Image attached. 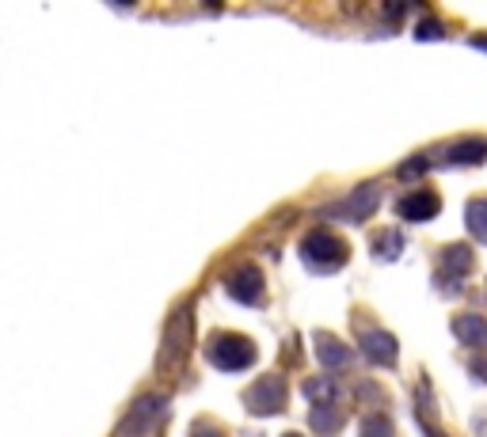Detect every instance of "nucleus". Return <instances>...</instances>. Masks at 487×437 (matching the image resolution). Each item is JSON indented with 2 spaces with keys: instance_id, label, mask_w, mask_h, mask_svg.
<instances>
[{
  "instance_id": "a211bd4d",
  "label": "nucleus",
  "mask_w": 487,
  "mask_h": 437,
  "mask_svg": "<svg viewBox=\"0 0 487 437\" xmlns=\"http://www.w3.org/2000/svg\"><path fill=\"white\" fill-rule=\"evenodd\" d=\"M472 377L476 381H487V361H472Z\"/></svg>"
},
{
  "instance_id": "423d86ee",
  "label": "nucleus",
  "mask_w": 487,
  "mask_h": 437,
  "mask_svg": "<svg viewBox=\"0 0 487 437\" xmlns=\"http://www.w3.org/2000/svg\"><path fill=\"white\" fill-rule=\"evenodd\" d=\"M377 187H358L347 202H339V206H331L324 217H339V221H362V217H370L373 213V206H377Z\"/></svg>"
},
{
  "instance_id": "7ed1b4c3",
  "label": "nucleus",
  "mask_w": 487,
  "mask_h": 437,
  "mask_svg": "<svg viewBox=\"0 0 487 437\" xmlns=\"http://www.w3.org/2000/svg\"><path fill=\"white\" fill-rule=\"evenodd\" d=\"M244 407L251 414H274V411H282L286 407V381L282 377H259L256 384H251L244 391Z\"/></svg>"
},
{
  "instance_id": "9d476101",
  "label": "nucleus",
  "mask_w": 487,
  "mask_h": 437,
  "mask_svg": "<svg viewBox=\"0 0 487 437\" xmlns=\"http://www.w3.org/2000/svg\"><path fill=\"white\" fill-rule=\"evenodd\" d=\"M316 358H320L324 369H331V373H339V369H347L350 365V350L331 339V335H316Z\"/></svg>"
},
{
  "instance_id": "6e6552de",
  "label": "nucleus",
  "mask_w": 487,
  "mask_h": 437,
  "mask_svg": "<svg viewBox=\"0 0 487 437\" xmlns=\"http://www.w3.org/2000/svg\"><path fill=\"white\" fill-rule=\"evenodd\" d=\"M480 160H487V141H457L438 148L431 164H480Z\"/></svg>"
},
{
  "instance_id": "1a4fd4ad",
  "label": "nucleus",
  "mask_w": 487,
  "mask_h": 437,
  "mask_svg": "<svg viewBox=\"0 0 487 437\" xmlns=\"http://www.w3.org/2000/svg\"><path fill=\"white\" fill-rule=\"evenodd\" d=\"M362 354L373 365H392L396 361V339L389 331H362Z\"/></svg>"
},
{
  "instance_id": "4468645a",
  "label": "nucleus",
  "mask_w": 487,
  "mask_h": 437,
  "mask_svg": "<svg viewBox=\"0 0 487 437\" xmlns=\"http://www.w3.org/2000/svg\"><path fill=\"white\" fill-rule=\"evenodd\" d=\"M305 396L312 400V407H335L339 388L331 381H305Z\"/></svg>"
},
{
  "instance_id": "f257e3e1",
  "label": "nucleus",
  "mask_w": 487,
  "mask_h": 437,
  "mask_svg": "<svg viewBox=\"0 0 487 437\" xmlns=\"http://www.w3.org/2000/svg\"><path fill=\"white\" fill-rule=\"evenodd\" d=\"M301 259L316 274H328V270L343 267V262L350 259V248H347V239L335 236L331 229H316V232H309L301 239Z\"/></svg>"
},
{
  "instance_id": "2eb2a0df",
  "label": "nucleus",
  "mask_w": 487,
  "mask_h": 437,
  "mask_svg": "<svg viewBox=\"0 0 487 437\" xmlns=\"http://www.w3.org/2000/svg\"><path fill=\"white\" fill-rule=\"evenodd\" d=\"M400 251H404V236H400L396 229L380 232V236L373 239V255H377V259H396Z\"/></svg>"
},
{
  "instance_id": "f03ea898",
  "label": "nucleus",
  "mask_w": 487,
  "mask_h": 437,
  "mask_svg": "<svg viewBox=\"0 0 487 437\" xmlns=\"http://www.w3.org/2000/svg\"><path fill=\"white\" fill-rule=\"evenodd\" d=\"M206 361L225 369V373H237V369H248L256 361V342L240 335H214L206 342Z\"/></svg>"
},
{
  "instance_id": "9b49d317",
  "label": "nucleus",
  "mask_w": 487,
  "mask_h": 437,
  "mask_svg": "<svg viewBox=\"0 0 487 437\" xmlns=\"http://www.w3.org/2000/svg\"><path fill=\"white\" fill-rule=\"evenodd\" d=\"M453 335L464 346H487V320L483 316H457L453 320Z\"/></svg>"
},
{
  "instance_id": "f8f14e48",
  "label": "nucleus",
  "mask_w": 487,
  "mask_h": 437,
  "mask_svg": "<svg viewBox=\"0 0 487 437\" xmlns=\"http://www.w3.org/2000/svg\"><path fill=\"white\" fill-rule=\"evenodd\" d=\"M469 270H472V251L469 248H450L446 255H441V270L438 274H450V278L461 281Z\"/></svg>"
},
{
  "instance_id": "0eeeda50",
  "label": "nucleus",
  "mask_w": 487,
  "mask_h": 437,
  "mask_svg": "<svg viewBox=\"0 0 487 437\" xmlns=\"http://www.w3.org/2000/svg\"><path fill=\"white\" fill-rule=\"evenodd\" d=\"M160 414H164V400H160V396H145V400L130 411V419H126L122 433H126V437H141V433H149Z\"/></svg>"
},
{
  "instance_id": "39448f33",
  "label": "nucleus",
  "mask_w": 487,
  "mask_h": 437,
  "mask_svg": "<svg viewBox=\"0 0 487 437\" xmlns=\"http://www.w3.org/2000/svg\"><path fill=\"white\" fill-rule=\"evenodd\" d=\"M438 209H441V198L434 190H411L396 202V213L404 221H431V217H438Z\"/></svg>"
},
{
  "instance_id": "ddd939ff",
  "label": "nucleus",
  "mask_w": 487,
  "mask_h": 437,
  "mask_svg": "<svg viewBox=\"0 0 487 437\" xmlns=\"http://www.w3.org/2000/svg\"><path fill=\"white\" fill-rule=\"evenodd\" d=\"M464 221H469V232L480 239V244H487V198L469 202V213H464Z\"/></svg>"
},
{
  "instance_id": "dca6fc26",
  "label": "nucleus",
  "mask_w": 487,
  "mask_h": 437,
  "mask_svg": "<svg viewBox=\"0 0 487 437\" xmlns=\"http://www.w3.org/2000/svg\"><path fill=\"white\" fill-rule=\"evenodd\" d=\"M312 426H316V433H335L339 430V411L335 407H312Z\"/></svg>"
},
{
  "instance_id": "6ab92c4d",
  "label": "nucleus",
  "mask_w": 487,
  "mask_h": 437,
  "mask_svg": "<svg viewBox=\"0 0 487 437\" xmlns=\"http://www.w3.org/2000/svg\"><path fill=\"white\" fill-rule=\"evenodd\" d=\"M195 437H225V433H221V430H214V426H198V430H195Z\"/></svg>"
},
{
  "instance_id": "20e7f679",
  "label": "nucleus",
  "mask_w": 487,
  "mask_h": 437,
  "mask_svg": "<svg viewBox=\"0 0 487 437\" xmlns=\"http://www.w3.org/2000/svg\"><path fill=\"white\" fill-rule=\"evenodd\" d=\"M225 290L232 300H240V304H259L263 300V274L256 267H244V270H232L225 278Z\"/></svg>"
},
{
  "instance_id": "aec40b11",
  "label": "nucleus",
  "mask_w": 487,
  "mask_h": 437,
  "mask_svg": "<svg viewBox=\"0 0 487 437\" xmlns=\"http://www.w3.org/2000/svg\"><path fill=\"white\" fill-rule=\"evenodd\" d=\"M286 437H301V433H286Z\"/></svg>"
},
{
  "instance_id": "f3484780",
  "label": "nucleus",
  "mask_w": 487,
  "mask_h": 437,
  "mask_svg": "<svg viewBox=\"0 0 487 437\" xmlns=\"http://www.w3.org/2000/svg\"><path fill=\"white\" fill-rule=\"evenodd\" d=\"M362 437H392V422L380 419V414H377V419H366L362 422Z\"/></svg>"
}]
</instances>
